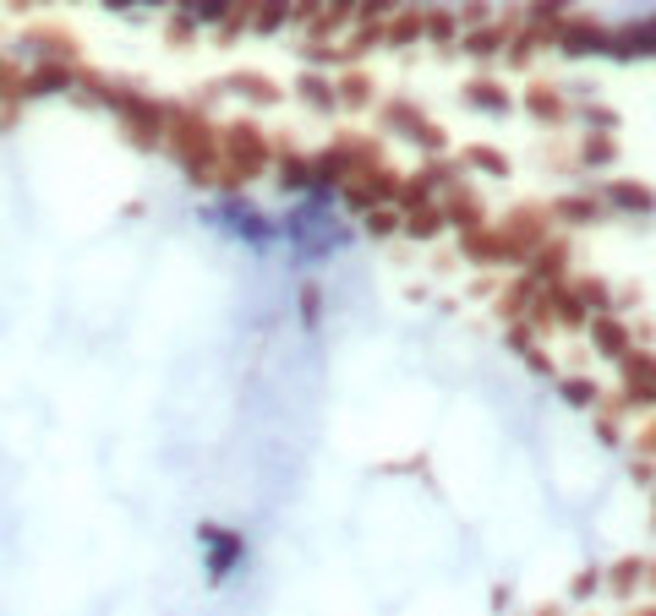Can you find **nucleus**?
Here are the masks:
<instances>
[{
  "mask_svg": "<svg viewBox=\"0 0 656 616\" xmlns=\"http://www.w3.org/2000/svg\"><path fill=\"white\" fill-rule=\"evenodd\" d=\"M433 230H438L433 213H411V235H433Z\"/></svg>",
  "mask_w": 656,
  "mask_h": 616,
  "instance_id": "nucleus-7",
  "label": "nucleus"
},
{
  "mask_svg": "<svg viewBox=\"0 0 656 616\" xmlns=\"http://www.w3.org/2000/svg\"><path fill=\"white\" fill-rule=\"evenodd\" d=\"M263 164H268V148H263L257 126H235L219 137V175L224 181H252Z\"/></svg>",
  "mask_w": 656,
  "mask_h": 616,
  "instance_id": "nucleus-1",
  "label": "nucleus"
},
{
  "mask_svg": "<svg viewBox=\"0 0 656 616\" xmlns=\"http://www.w3.org/2000/svg\"><path fill=\"white\" fill-rule=\"evenodd\" d=\"M301 94H306L312 104H335V94H328V88H323L317 77H306V83H301Z\"/></svg>",
  "mask_w": 656,
  "mask_h": 616,
  "instance_id": "nucleus-6",
  "label": "nucleus"
},
{
  "mask_svg": "<svg viewBox=\"0 0 656 616\" xmlns=\"http://www.w3.org/2000/svg\"><path fill=\"white\" fill-rule=\"evenodd\" d=\"M72 88V72L66 66H39L23 77V99H50V94H66Z\"/></svg>",
  "mask_w": 656,
  "mask_h": 616,
  "instance_id": "nucleus-2",
  "label": "nucleus"
},
{
  "mask_svg": "<svg viewBox=\"0 0 656 616\" xmlns=\"http://www.w3.org/2000/svg\"><path fill=\"white\" fill-rule=\"evenodd\" d=\"M0 99H23V72L0 56Z\"/></svg>",
  "mask_w": 656,
  "mask_h": 616,
  "instance_id": "nucleus-5",
  "label": "nucleus"
},
{
  "mask_svg": "<svg viewBox=\"0 0 656 616\" xmlns=\"http://www.w3.org/2000/svg\"><path fill=\"white\" fill-rule=\"evenodd\" d=\"M284 7H290V0H263V12L252 17V28H257V34H274L279 17H284Z\"/></svg>",
  "mask_w": 656,
  "mask_h": 616,
  "instance_id": "nucleus-4",
  "label": "nucleus"
},
{
  "mask_svg": "<svg viewBox=\"0 0 656 616\" xmlns=\"http://www.w3.org/2000/svg\"><path fill=\"white\" fill-rule=\"evenodd\" d=\"M17 7H28V0H17Z\"/></svg>",
  "mask_w": 656,
  "mask_h": 616,
  "instance_id": "nucleus-8",
  "label": "nucleus"
},
{
  "mask_svg": "<svg viewBox=\"0 0 656 616\" xmlns=\"http://www.w3.org/2000/svg\"><path fill=\"white\" fill-rule=\"evenodd\" d=\"M186 7V17H197V23H224L230 17V0H181Z\"/></svg>",
  "mask_w": 656,
  "mask_h": 616,
  "instance_id": "nucleus-3",
  "label": "nucleus"
}]
</instances>
